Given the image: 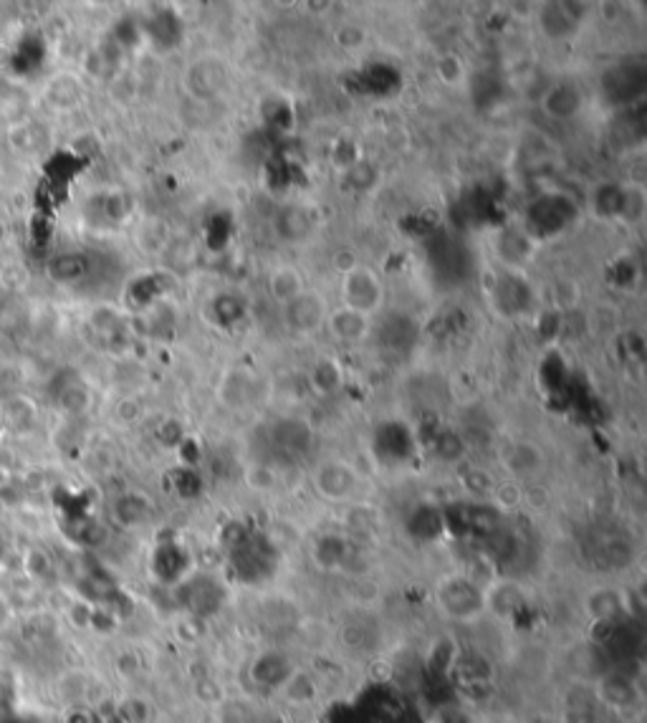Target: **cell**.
Returning <instances> with one entry per match:
<instances>
[{
  "mask_svg": "<svg viewBox=\"0 0 647 723\" xmlns=\"http://www.w3.org/2000/svg\"><path fill=\"white\" fill-rule=\"evenodd\" d=\"M574 215H577V210H574L572 200H567L564 195H546V198L531 203L529 223L541 236H554L572 223Z\"/></svg>",
  "mask_w": 647,
  "mask_h": 723,
  "instance_id": "cell-1",
  "label": "cell"
},
{
  "mask_svg": "<svg viewBox=\"0 0 647 723\" xmlns=\"http://www.w3.org/2000/svg\"><path fill=\"white\" fill-rule=\"evenodd\" d=\"M428 253H430V263H433L435 274L440 276L443 281H460V279H468V251L460 243H455L453 238L443 236L440 233L438 238L428 243Z\"/></svg>",
  "mask_w": 647,
  "mask_h": 723,
  "instance_id": "cell-2",
  "label": "cell"
},
{
  "mask_svg": "<svg viewBox=\"0 0 647 723\" xmlns=\"http://www.w3.org/2000/svg\"><path fill=\"white\" fill-rule=\"evenodd\" d=\"M645 66L642 64H620L612 66L610 71H605V79H602V86H605V97L615 104H630L635 102L637 97H642L645 92Z\"/></svg>",
  "mask_w": 647,
  "mask_h": 723,
  "instance_id": "cell-3",
  "label": "cell"
},
{
  "mask_svg": "<svg viewBox=\"0 0 647 723\" xmlns=\"http://www.w3.org/2000/svg\"><path fill=\"white\" fill-rule=\"evenodd\" d=\"M43 56H46V46H43L41 38L26 36L11 54L13 71L16 74H31V71H36L43 64Z\"/></svg>",
  "mask_w": 647,
  "mask_h": 723,
  "instance_id": "cell-4",
  "label": "cell"
},
{
  "mask_svg": "<svg viewBox=\"0 0 647 723\" xmlns=\"http://www.w3.org/2000/svg\"><path fill=\"white\" fill-rule=\"evenodd\" d=\"M49 271L56 281L76 284V281H81L89 274V258H86L84 253H61V256H56L54 261H51Z\"/></svg>",
  "mask_w": 647,
  "mask_h": 723,
  "instance_id": "cell-5",
  "label": "cell"
},
{
  "mask_svg": "<svg viewBox=\"0 0 647 723\" xmlns=\"http://www.w3.org/2000/svg\"><path fill=\"white\" fill-rule=\"evenodd\" d=\"M572 3H557V6L544 8V28L551 33V36H567V33L574 31L579 21V13H572Z\"/></svg>",
  "mask_w": 647,
  "mask_h": 723,
  "instance_id": "cell-6",
  "label": "cell"
},
{
  "mask_svg": "<svg viewBox=\"0 0 647 723\" xmlns=\"http://www.w3.org/2000/svg\"><path fill=\"white\" fill-rule=\"evenodd\" d=\"M352 486H354V476L347 466H337V463H332V466L321 468L319 488L327 493V496L339 499V496H344Z\"/></svg>",
  "mask_w": 647,
  "mask_h": 723,
  "instance_id": "cell-7",
  "label": "cell"
},
{
  "mask_svg": "<svg viewBox=\"0 0 647 723\" xmlns=\"http://www.w3.org/2000/svg\"><path fill=\"white\" fill-rule=\"evenodd\" d=\"M377 284L375 279L369 274H352L347 279V296L349 301H352V306H357V309H369V306L375 304L377 301Z\"/></svg>",
  "mask_w": 647,
  "mask_h": 723,
  "instance_id": "cell-8",
  "label": "cell"
},
{
  "mask_svg": "<svg viewBox=\"0 0 647 723\" xmlns=\"http://www.w3.org/2000/svg\"><path fill=\"white\" fill-rule=\"evenodd\" d=\"M319 316H321V304L311 294H299L291 299L289 319L294 327L299 329L314 327V324L319 322Z\"/></svg>",
  "mask_w": 647,
  "mask_h": 723,
  "instance_id": "cell-9",
  "label": "cell"
},
{
  "mask_svg": "<svg viewBox=\"0 0 647 723\" xmlns=\"http://www.w3.org/2000/svg\"><path fill=\"white\" fill-rule=\"evenodd\" d=\"M579 107V97L572 86H559L546 99V109L551 112V117H572Z\"/></svg>",
  "mask_w": 647,
  "mask_h": 723,
  "instance_id": "cell-10",
  "label": "cell"
},
{
  "mask_svg": "<svg viewBox=\"0 0 647 723\" xmlns=\"http://www.w3.org/2000/svg\"><path fill=\"white\" fill-rule=\"evenodd\" d=\"M380 339L387 347L402 349L415 339V329H412V324L407 322V319H390L387 324H382Z\"/></svg>",
  "mask_w": 647,
  "mask_h": 723,
  "instance_id": "cell-11",
  "label": "cell"
},
{
  "mask_svg": "<svg viewBox=\"0 0 647 723\" xmlns=\"http://www.w3.org/2000/svg\"><path fill=\"white\" fill-rule=\"evenodd\" d=\"M23 322V311L21 304L13 299L0 301V332L3 334H16L21 329Z\"/></svg>",
  "mask_w": 647,
  "mask_h": 723,
  "instance_id": "cell-12",
  "label": "cell"
},
{
  "mask_svg": "<svg viewBox=\"0 0 647 723\" xmlns=\"http://www.w3.org/2000/svg\"><path fill=\"white\" fill-rule=\"evenodd\" d=\"M501 301H503V309L508 311H519L529 304V289L519 281H506L501 291Z\"/></svg>",
  "mask_w": 647,
  "mask_h": 723,
  "instance_id": "cell-13",
  "label": "cell"
},
{
  "mask_svg": "<svg viewBox=\"0 0 647 723\" xmlns=\"http://www.w3.org/2000/svg\"><path fill=\"white\" fill-rule=\"evenodd\" d=\"M597 203L599 210L607 215H615V213H625L627 210V195L622 193L620 188H602L597 195Z\"/></svg>",
  "mask_w": 647,
  "mask_h": 723,
  "instance_id": "cell-14",
  "label": "cell"
},
{
  "mask_svg": "<svg viewBox=\"0 0 647 723\" xmlns=\"http://www.w3.org/2000/svg\"><path fill=\"white\" fill-rule=\"evenodd\" d=\"M334 327H337V332L342 334V337L354 339V337H359V334H362L364 322H362V316H359L357 311H347V314L337 316Z\"/></svg>",
  "mask_w": 647,
  "mask_h": 723,
  "instance_id": "cell-15",
  "label": "cell"
},
{
  "mask_svg": "<svg viewBox=\"0 0 647 723\" xmlns=\"http://www.w3.org/2000/svg\"><path fill=\"white\" fill-rule=\"evenodd\" d=\"M13 622V605L6 595H0V632Z\"/></svg>",
  "mask_w": 647,
  "mask_h": 723,
  "instance_id": "cell-16",
  "label": "cell"
}]
</instances>
